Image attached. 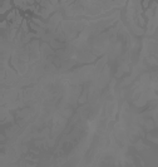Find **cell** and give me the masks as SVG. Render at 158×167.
Here are the masks:
<instances>
[{
	"mask_svg": "<svg viewBox=\"0 0 158 167\" xmlns=\"http://www.w3.org/2000/svg\"><path fill=\"white\" fill-rule=\"evenodd\" d=\"M136 148H137V150H143V148H147V146L143 145L142 141H139L138 143H136Z\"/></svg>",
	"mask_w": 158,
	"mask_h": 167,
	"instance_id": "obj_6",
	"label": "cell"
},
{
	"mask_svg": "<svg viewBox=\"0 0 158 167\" xmlns=\"http://www.w3.org/2000/svg\"><path fill=\"white\" fill-rule=\"evenodd\" d=\"M16 13H18V10H11L10 13L8 14L6 20H8V21H9V20H10V21H14V20H15V18H16Z\"/></svg>",
	"mask_w": 158,
	"mask_h": 167,
	"instance_id": "obj_3",
	"label": "cell"
},
{
	"mask_svg": "<svg viewBox=\"0 0 158 167\" xmlns=\"http://www.w3.org/2000/svg\"><path fill=\"white\" fill-rule=\"evenodd\" d=\"M67 1H68V0H60V3L63 4V6H64V5H65V4H67Z\"/></svg>",
	"mask_w": 158,
	"mask_h": 167,
	"instance_id": "obj_10",
	"label": "cell"
},
{
	"mask_svg": "<svg viewBox=\"0 0 158 167\" xmlns=\"http://www.w3.org/2000/svg\"><path fill=\"white\" fill-rule=\"evenodd\" d=\"M3 6L1 9H0V14H5L6 10H10V8H11V4H10V0H4L3 1Z\"/></svg>",
	"mask_w": 158,
	"mask_h": 167,
	"instance_id": "obj_1",
	"label": "cell"
},
{
	"mask_svg": "<svg viewBox=\"0 0 158 167\" xmlns=\"http://www.w3.org/2000/svg\"><path fill=\"white\" fill-rule=\"evenodd\" d=\"M31 21H34L36 25H39L40 28H43V29H46V28H48V25H46L45 23L41 21L40 19H38V18H33V19H31Z\"/></svg>",
	"mask_w": 158,
	"mask_h": 167,
	"instance_id": "obj_2",
	"label": "cell"
},
{
	"mask_svg": "<svg viewBox=\"0 0 158 167\" xmlns=\"http://www.w3.org/2000/svg\"><path fill=\"white\" fill-rule=\"evenodd\" d=\"M0 140L4 141V140H5V136H4V134H1V136H0Z\"/></svg>",
	"mask_w": 158,
	"mask_h": 167,
	"instance_id": "obj_11",
	"label": "cell"
},
{
	"mask_svg": "<svg viewBox=\"0 0 158 167\" xmlns=\"http://www.w3.org/2000/svg\"><path fill=\"white\" fill-rule=\"evenodd\" d=\"M148 60H149V64H152V66H157L158 64V60L156 58H149Z\"/></svg>",
	"mask_w": 158,
	"mask_h": 167,
	"instance_id": "obj_8",
	"label": "cell"
},
{
	"mask_svg": "<svg viewBox=\"0 0 158 167\" xmlns=\"http://www.w3.org/2000/svg\"><path fill=\"white\" fill-rule=\"evenodd\" d=\"M6 21H8V20H4V21H1V24H0V26H1L3 29H5V28H6V25H8Z\"/></svg>",
	"mask_w": 158,
	"mask_h": 167,
	"instance_id": "obj_9",
	"label": "cell"
},
{
	"mask_svg": "<svg viewBox=\"0 0 158 167\" xmlns=\"http://www.w3.org/2000/svg\"><path fill=\"white\" fill-rule=\"evenodd\" d=\"M149 1L151 0H142V8L148 9V6H149Z\"/></svg>",
	"mask_w": 158,
	"mask_h": 167,
	"instance_id": "obj_7",
	"label": "cell"
},
{
	"mask_svg": "<svg viewBox=\"0 0 158 167\" xmlns=\"http://www.w3.org/2000/svg\"><path fill=\"white\" fill-rule=\"evenodd\" d=\"M34 36H38V35H35L33 33H26L25 36H24V39H23V41H24V43H28V41H29L31 38H34Z\"/></svg>",
	"mask_w": 158,
	"mask_h": 167,
	"instance_id": "obj_4",
	"label": "cell"
},
{
	"mask_svg": "<svg viewBox=\"0 0 158 167\" xmlns=\"http://www.w3.org/2000/svg\"><path fill=\"white\" fill-rule=\"evenodd\" d=\"M21 30L24 31L25 34L29 33V28H28V21L26 20H23V23H21Z\"/></svg>",
	"mask_w": 158,
	"mask_h": 167,
	"instance_id": "obj_5",
	"label": "cell"
}]
</instances>
